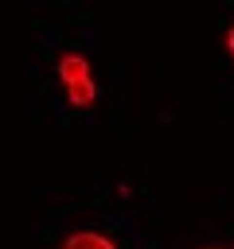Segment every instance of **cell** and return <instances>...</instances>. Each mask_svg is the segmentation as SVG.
I'll return each instance as SVG.
<instances>
[{"label":"cell","instance_id":"cell-1","mask_svg":"<svg viewBox=\"0 0 234 249\" xmlns=\"http://www.w3.org/2000/svg\"><path fill=\"white\" fill-rule=\"evenodd\" d=\"M58 78H62V86H66L70 105H78V109H90V105H94V97H98L94 66H90V58H86L82 51H62V54H58Z\"/></svg>","mask_w":234,"mask_h":249},{"label":"cell","instance_id":"cell-2","mask_svg":"<svg viewBox=\"0 0 234 249\" xmlns=\"http://www.w3.org/2000/svg\"><path fill=\"white\" fill-rule=\"evenodd\" d=\"M58 249H121V245L109 233H101V230H74V233L62 237Z\"/></svg>","mask_w":234,"mask_h":249},{"label":"cell","instance_id":"cell-3","mask_svg":"<svg viewBox=\"0 0 234 249\" xmlns=\"http://www.w3.org/2000/svg\"><path fill=\"white\" fill-rule=\"evenodd\" d=\"M226 51H230V58H234V23L226 27Z\"/></svg>","mask_w":234,"mask_h":249},{"label":"cell","instance_id":"cell-4","mask_svg":"<svg viewBox=\"0 0 234 249\" xmlns=\"http://www.w3.org/2000/svg\"><path fill=\"white\" fill-rule=\"evenodd\" d=\"M203 249H218V245H203Z\"/></svg>","mask_w":234,"mask_h":249}]
</instances>
